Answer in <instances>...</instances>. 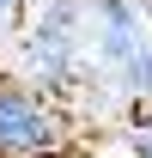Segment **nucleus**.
I'll list each match as a JSON object with an SVG mask.
<instances>
[{
  "mask_svg": "<svg viewBox=\"0 0 152 158\" xmlns=\"http://www.w3.org/2000/svg\"><path fill=\"white\" fill-rule=\"evenodd\" d=\"M67 110L43 98L19 73H0V158H61L67 152Z\"/></svg>",
  "mask_w": 152,
  "mask_h": 158,
  "instance_id": "1",
  "label": "nucleus"
},
{
  "mask_svg": "<svg viewBox=\"0 0 152 158\" xmlns=\"http://www.w3.org/2000/svg\"><path fill=\"white\" fill-rule=\"evenodd\" d=\"M116 85H122V98H152V49L134 61L128 73H116Z\"/></svg>",
  "mask_w": 152,
  "mask_h": 158,
  "instance_id": "3",
  "label": "nucleus"
},
{
  "mask_svg": "<svg viewBox=\"0 0 152 158\" xmlns=\"http://www.w3.org/2000/svg\"><path fill=\"white\" fill-rule=\"evenodd\" d=\"M31 19V0H0V31H19Z\"/></svg>",
  "mask_w": 152,
  "mask_h": 158,
  "instance_id": "4",
  "label": "nucleus"
},
{
  "mask_svg": "<svg viewBox=\"0 0 152 158\" xmlns=\"http://www.w3.org/2000/svg\"><path fill=\"white\" fill-rule=\"evenodd\" d=\"M152 49V6L146 0H91V55L103 73H128Z\"/></svg>",
  "mask_w": 152,
  "mask_h": 158,
  "instance_id": "2",
  "label": "nucleus"
}]
</instances>
